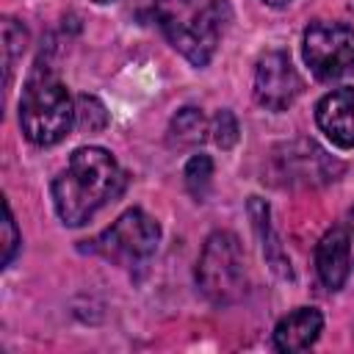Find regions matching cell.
I'll return each instance as SVG.
<instances>
[{
    "label": "cell",
    "mask_w": 354,
    "mask_h": 354,
    "mask_svg": "<svg viewBox=\"0 0 354 354\" xmlns=\"http://www.w3.org/2000/svg\"><path fill=\"white\" fill-rule=\"evenodd\" d=\"M127 177L116 158L102 147H80L66 169L53 180V205L66 227H83L97 210L124 194Z\"/></svg>",
    "instance_id": "6da1fadb"
},
{
    "label": "cell",
    "mask_w": 354,
    "mask_h": 354,
    "mask_svg": "<svg viewBox=\"0 0 354 354\" xmlns=\"http://www.w3.org/2000/svg\"><path fill=\"white\" fill-rule=\"evenodd\" d=\"M155 19L183 58L207 66L232 11L227 0H155Z\"/></svg>",
    "instance_id": "7a4b0ae2"
},
{
    "label": "cell",
    "mask_w": 354,
    "mask_h": 354,
    "mask_svg": "<svg viewBox=\"0 0 354 354\" xmlns=\"http://www.w3.org/2000/svg\"><path fill=\"white\" fill-rule=\"evenodd\" d=\"M75 122L77 113L66 86L39 64L19 100V127L25 138L36 147H53L69 136Z\"/></svg>",
    "instance_id": "3957f363"
},
{
    "label": "cell",
    "mask_w": 354,
    "mask_h": 354,
    "mask_svg": "<svg viewBox=\"0 0 354 354\" xmlns=\"http://www.w3.org/2000/svg\"><path fill=\"white\" fill-rule=\"evenodd\" d=\"M196 285L216 307L235 304L246 296V260L238 235L218 230L205 241L196 263Z\"/></svg>",
    "instance_id": "277c9868"
},
{
    "label": "cell",
    "mask_w": 354,
    "mask_h": 354,
    "mask_svg": "<svg viewBox=\"0 0 354 354\" xmlns=\"http://www.w3.org/2000/svg\"><path fill=\"white\" fill-rule=\"evenodd\" d=\"M158 241H160V224L152 216H147L144 210L130 207L108 230H102L97 238L86 241L83 249L91 254H100L116 266L138 268V266L149 263V257L158 249Z\"/></svg>",
    "instance_id": "5b68a950"
},
{
    "label": "cell",
    "mask_w": 354,
    "mask_h": 354,
    "mask_svg": "<svg viewBox=\"0 0 354 354\" xmlns=\"http://www.w3.org/2000/svg\"><path fill=\"white\" fill-rule=\"evenodd\" d=\"M301 55L318 80L354 75V28L343 22H313L301 39Z\"/></svg>",
    "instance_id": "8992f818"
},
{
    "label": "cell",
    "mask_w": 354,
    "mask_h": 354,
    "mask_svg": "<svg viewBox=\"0 0 354 354\" xmlns=\"http://www.w3.org/2000/svg\"><path fill=\"white\" fill-rule=\"evenodd\" d=\"M304 83L285 53H266L254 69V100L268 111H288Z\"/></svg>",
    "instance_id": "52a82bcc"
},
{
    "label": "cell",
    "mask_w": 354,
    "mask_h": 354,
    "mask_svg": "<svg viewBox=\"0 0 354 354\" xmlns=\"http://www.w3.org/2000/svg\"><path fill=\"white\" fill-rule=\"evenodd\" d=\"M279 171L288 177V183H304V185H321L335 180L343 166L332 160L315 141H290L277 155Z\"/></svg>",
    "instance_id": "ba28073f"
},
{
    "label": "cell",
    "mask_w": 354,
    "mask_h": 354,
    "mask_svg": "<svg viewBox=\"0 0 354 354\" xmlns=\"http://www.w3.org/2000/svg\"><path fill=\"white\" fill-rule=\"evenodd\" d=\"M315 122L335 147L351 149L354 147V86H343L321 97L315 105Z\"/></svg>",
    "instance_id": "9c48e42d"
},
{
    "label": "cell",
    "mask_w": 354,
    "mask_h": 354,
    "mask_svg": "<svg viewBox=\"0 0 354 354\" xmlns=\"http://www.w3.org/2000/svg\"><path fill=\"white\" fill-rule=\"evenodd\" d=\"M315 268L329 290H340L351 271V232L348 227H332L315 246Z\"/></svg>",
    "instance_id": "30bf717a"
},
{
    "label": "cell",
    "mask_w": 354,
    "mask_h": 354,
    "mask_svg": "<svg viewBox=\"0 0 354 354\" xmlns=\"http://www.w3.org/2000/svg\"><path fill=\"white\" fill-rule=\"evenodd\" d=\"M324 329V315L315 307H299L288 313L274 329V348L277 351H304L310 348Z\"/></svg>",
    "instance_id": "8fae6325"
},
{
    "label": "cell",
    "mask_w": 354,
    "mask_h": 354,
    "mask_svg": "<svg viewBox=\"0 0 354 354\" xmlns=\"http://www.w3.org/2000/svg\"><path fill=\"white\" fill-rule=\"evenodd\" d=\"M249 216H252V221H254V230H257V238H260V243H263V254H266L268 266H271L279 277L290 279V277H293L290 260L285 257V252H282V246H279V238L274 235V227H271V218H268V205H266L263 199L252 196V199H249Z\"/></svg>",
    "instance_id": "7c38bea8"
},
{
    "label": "cell",
    "mask_w": 354,
    "mask_h": 354,
    "mask_svg": "<svg viewBox=\"0 0 354 354\" xmlns=\"http://www.w3.org/2000/svg\"><path fill=\"white\" fill-rule=\"evenodd\" d=\"M207 119L199 108H180L169 122V147L174 149H191L199 147L207 138Z\"/></svg>",
    "instance_id": "4fadbf2b"
},
{
    "label": "cell",
    "mask_w": 354,
    "mask_h": 354,
    "mask_svg": "<svg viewBox=\"0 0 354 354\" xmlns=\"http://www.w3.org/2000/svg\"><path fill=\"white\" fill-rule=\"evenodd\" d=\"M28 47V28L22 22H17L14 17L3 19V72H6V88L11 86L14 77V66L22 58Z\"/></svg>",
    "instance_id": "5bb4252c"
},
{
    "label": "cell",
    "mask_w": 354,
    "mask_h": 354,
    "mask_svg": "<svg viewBox=\"0 0 354 354\" xmlns=\"http://www.w3.org/2000/svg\"><path fill=\"white\" fill-rule=\"evenodd\" d=\"M210 183H213V160H210V155L199 152L185 163V188L196 202H205Z\"/></svg>",
    "instance_id": "9a60e30c"
},
{
    "label": "cell",
    "mask_w": 354,
    "mask_h": 354,
    "mask_svg": "<svg viewBox=\"0 0 354 354\" xmlns=\"http://www.w3.org/2000/svg\"><path fill=\"white\" fill-rule=\"evenodd\" d=\"M75 113H77V127L86 133H100L108 124V111L94 94H80L75 100Z\"/></svg>",
    "instance_id": "2e32d148"
},
{
    "label": "cell",
    "mask_w": 354,
    "mask_h": 354,
    "mask_svg": "<svg viewBox=\"0 0 354 354\" xmlns=\"http://www.w3.org/2000/svg\"><path fill=\"white\" fill-rule=\"evenodd\" d=\"M210 133H213V141H216V147H221V149H232L235 144H238V119L232 116V111H218L216 116H213V124H210Z\"/></svg>",
    "instance_id": "e0dca14e"
},
{
    "label": "cell",
    "mask_w": 354,
    "mask_h": 354,
    "mask_svg": "<svg viewBox=\"0 0 354 354\" xmlns=\"http://www.w3.org/2000/svg\"><path fill=\"white\" fill-rule=\"evenodd\" d=\"M22 238H19V230H17V221H14V213H11V205L6 202V221H3V266H8L19 249Z\"/></svg>",
    "instance_id": "ac0fdd59"
},
{
    "label": "cell",
    "mask_w": 354,
    "mask_h": 354,
    "mask_svg": "<svg viewBox=\"0 0 354 354\" xmlns=\"http://www.w3.org/2000/svg\"><path fill=\"white\" fill-rule=\"evenodd\" d=\"M266 6H274V8H282V6H288L290 0H263Z\"/></svg>",
    "instance_id": "d6986e66"
},
{
    "label": "cell",
    "mask_w": 354,
    "mask_h": 354,
    "mask_svg": "<svg viewBox=\"0 0 354 354\" xmlns=\"http://www.w3.org/2000/svg\"><path fill=\"white\" fill-rule=\"evenodd\" d=\"M348 232H351V238H354V210L348 213Z\"/></svg>",
    "instance_id": "ffe728a7"
},
{
    "label": "cell",
    "mask_w": 354,
    "mask_h": 354,
    "mask_svg": "<svg viewBox=\"0 0 354 354\" xmlns=\"http://www.w3.org/2000/svg\"><path fill=\"white\" fill-rule=\"evenodd\" d=\"M94 3H113V0H94Z\"/></svg>",
    "instance_id": "44dd1931"
}]
</instances>
